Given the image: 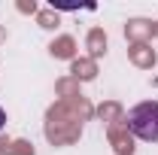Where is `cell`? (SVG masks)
<instances>
[{
    "label": "cell",
    "mask_w": 158,
    "mask_h": 155,
    "mask_svg": "<svg viewBox=\"0 0 158 155\" xmlns=\"http://www.w3.org/2000/svg\"><path fill=\"white\" fill-rule=\"evenodd\" d=\"M128 128L143 143H158V100H143L128 110Z\"/></svg>",
    "instance_id": "obj_1"
},
{
    "label": "cell",
    "mask_w": 158,
    "mask_h": 155,
    "mask_svg": "<svg viewBox=\"0 0 158 155\" xmlns=\"http://www.w3.org/2000/svg\"><path fill=\"white\" fill-rule=\"evenodd\" d=\"M3 125H6V116H3V110H0V128H3Z\"/></svg>",
    "instance_id": "obj_2"
}]
</instances>
